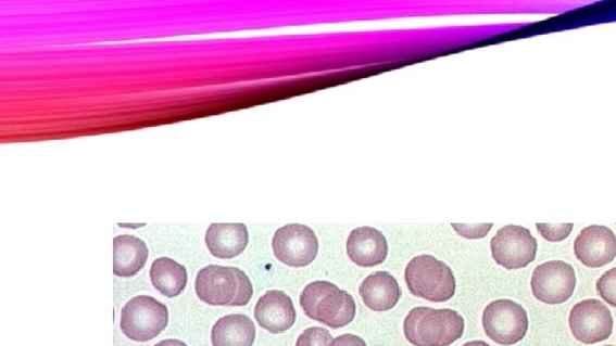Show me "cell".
I'll return each mask as SVG.
<instances>
[{"mask_svg":"<svg viewBox=\"0 0 616 346\" xmlns=\"http://www.w3.org/2000/svg\"><path fill=\"white\" fill-rule=\"evenodd\" d=\"M465 321L453 309L417 307L403 322V333L414 346H450L462 338Z\"/></svg>","mask_w":616,"mask_h":346,"instance_id":"1","label":"cell"},{"mask_svg":"<svg viewBox=\"0 0 616 346\" xmlns=\"http://www.w3.org/2000/svg\"><path fill=\"white\" fill-rule=\"evenodd\" d=\"M196 293L209 306L243 307L252 299L253 286L239 268L212 265L198 272Z\"/></svg>","mask_w":616,"mask_h":346,"instance_id":"2","label":"cell"},{"mask_svg":"<svg viewBox=\"0 0 616 346\" xmlns=\"http://www.w3.org/2000/svg\"><path fill=\"white\" fill-rule=\"evenodd\" d=\"M300 305L311 320L335 330L349 326L356 316L352 295L329 281L311 282L301 294Z\"/></svg>","mask_w":616,"mask_h":346,"instance_id":"3","label":"cell"},{"mask_svg":"<svg viewBox=\"0 0 616 346\" xmlns=\"http://www.w3.org/2000/svg\"><path fill=\"white\" fill-rule=\"evenodd\" d=\"M405 280L410 293L425 300L444 303L456 294V279L451 268L429 254L410 260Z\"/></svg>","mask_w":616,"mask_h":346,"instance_id":"4","label":"cell"},{"mask_svg":"<svg viewBox=\"0 0 616 346\" xmlns=\"http://www.w3.org/2000/svg\"><path fill=\"white\" fill-rule=\"evenodd\" d=\"M168 324V309L152 296L139 295L127 302L122 312L123 333L130 341H153Z\"/></svg>","mask_w":616,"mask_h":346,"instance_id":"5","label":"cell"},{"mask_svg":"<svg viewBox=\"0 0 616 346\" xmlns=\"http://www.w3.org/2000/svg\"><path fill=\"white\" fill-rule=\"evenodd\" d=\"M481 322L487 336L505 346L521 342L529 329L527 310L510 299H499L488 305Z\"/></svg>","mask_w":616,"mask_h":346,"instance_id":"6","label":"cell"},{"mask_svg":"<svg viewBox=\"0 0 616 346\" xmlns=\"http://www.w3.org/2000/svg\"><path fill=\"white\" fill-rule=\"evenodd\" d=\"M576 286L575 268L564 260H550L536 267L530 280L535 298L549 306H558L568 302L575 294Z\"/></svg>","mask_w":616,"mask_h":346,"instance_id":"7","label":"cell"},{"mask_svg":"<svg viewBox=\"0 0 616 346\" xmlns=\"http://www.w3.org/2000/svg\"><path fill=\"white\" fill-rule=\"evenodd\" d=\"M538 244L536 238L521 226L508 225L491 240L494 262L506 270H520L535 262Z\"/></svg>","mask_w":616,"mask_h":346,"instance_id":"8","label":"cell"},{"mask_svg":"<svg viewBox=\"0 0 616 346\" xmlns=\"http://www.w3.org/2000/svg\"><path fill=\"white\" fill-rule=\"evenodd\" d=\"M273 251L282 265L306 267L317 257L318 240L309 226L290 223L275 232Z\"/></svg>","mask_w":616,"mask_h":346,"instance_id":"9","label":"cell"},{"mask_svg":"<svg viewBox=\"0 0 616 346\" xmlns=\"http://www.w3.org/2000/svg\"><path fill=\"white\" fill-rule=\"evenodd\" d=\"M569 326L578 342L592 345L612 336L614 319L603 302L587 299L571 308Z\"/></svg>","mask_w":616,"mask_h":346,"instance_id":"10","label":"cell"},{"mask_svg":"<svg viewBox=\"0 0 616 346\" xmlns=\"http://www.w3.org/2000/svg\"><path fill=\"white\" fill-rule=\"evenodd\" d=\"M575 254L580 264L601 268L616 258V236L606 226L593 225L580 231L575 242Z\"/></svg>","mask_w":616,"mask_h":346,"instance_id":"11","label":"cell"},{"mask_svg":"<svg viewBox=\"0 0 616 346\" xmlns=\"http://www.w3.org/2000/svg\"><path fill=\"white\" fill-rule=\"evenodd\" d=\"M254 319L268 333L280 334L293 326L297 312L289 295L280 291H271L259 299L254 308Z\"/></svg>","mask_w":616,"mask_h":346,"instance_id":"12","label":"cell"},{"mask_svg":"<svg viewBox=\"0 0 616 346\" xmlns=\"http://www.w3.org/2000/svg\"><path fill=\"white\" fill-rule=\"evenodd\" d=\"M347 254L359 267L379 266L388 257L387 239L377 229L359 228L347 240Z\"/></svg>","mask_w":616,"mask_h":346,"instance_id":"13","label":"cell"},{"mask_svg":"<svg viewBox=\"0 0 616 346\" xmlns=\"http://www.w3.org/2000/svg\"><path fill=\"white\" fill-rule=\"evenodd\" d=\"M248 240L250 236L244 223H212L204 238L212 256L219 259L238 257L246 251Z\"/></svg>","mask_w":616,"mask_h":346,"instance_id":"14","label":"cell"},{"mask_svg":"<svg viewBox=\"0 0 616 346\" xmlns=\"http://www.w3.org/2000/svg\"><path fill=\"white\" fill-rule=\"evenodd\" d=\"M361 299L375 312L391 310L401 299V287L391 273L379 271L367 277L360 286Z\"/></svg>","mask_w":616,"mask_h":346,"instance_id":"15","label":"cell"},{"mask_svg":"<svg viewBox=\"0 0 616 346\" xmlns=\"http://www.w3.org/2000/svg\"><path fill=\"white\" fill-rule=\"evenodd\" d=\"M150 252L139 238L120 235L113 239V273L117 278H133L143 270Z\"/></svg>","mask_w":616,"mask_h":346,"instance_id":"16","label":"cell"},{"mask_svg":"<svg viewBox=\"0 0 616 346\" xmlns=\"http://www.w3.org/2000/svg\"><path fill=\"white\" fill-rule=\"evenodd\" d=\"M256 341V326L250 317L229 315L219 319L212 328L214 346H252Z\"/></svg>","mask_w":616,"mask_h":346,"instance_id":"17","label":"cell"},{"mask_svg":"<svg viewBox=\"0 0 616 346\" xmlns=\"http://www.w3.org/2000/svg\"><path fill=\"white\" fill-rule=\"evenodd\" d=\"M150 274L153 286L167 298H176L186 291L188 282L186 267L172 258L155 259Z\"/></svg>","mask_w":616,"mask_h":346,"instance_id":"18","label":"cell"},{"mask_svg":"<svg viewBox=\"0 0 616 346\" xmlns=\"http://www.w3.org/2000/svg\"><path fill=\"white\" fill-rule=\"evenodd\" d=\"M573 229H575V225L573 223H537L538 232H540L541 236L550 243H561L563 240L568 239Z\"/></svg>","mask_w":616,"mask_h":346,"instance_id":"19","label":"cell"},{"mask_svg":"<svg viewBox=\"0 0 616 346\" xmlns=\"http://www.w3.org/2000/svg\"><path fill=\"white\" fill-rule=\"evenodd\" d=\"M332 336L327 329L310 328L304 330L296 346H330Z\"/></svg>","mask_w":616,"mask_h":346,"instance_id":"20","label":"cell"},{"mask_svg":"<svg viewBox=\"0 0 616 346\" xmlns=\"http://www.w3.org/2000/svg\"><path fill=\"white\" fill-rule=\"evenodd\" d=\"M598 293L608 306L616 308V267L598 280Z\"/></svg>","mask_w":616,"mask_h":346,"instance_id":"21","label":"cell"},{"mask_svg":"<svg viewBox=\"0 0 616 346\" xmlns=\"http://www.w3.org/2000/svg\"><path fill=\"white\" fill-rule=\"evenodd\" d=\"M493 228V223L483 225H462L452 223V229L457 232L460 236L466 239H481L488 235Z\"/></svg>","mask_w":616,"mask_h":346,"instance_id":"22","label":"cell"},{"mask_svg":"<svg viewBox=\"0 0 616 346\" xmlns=\"http://www.w3.org/2000/svg\"><path fill=\"white\" fill-rule=\"evenodd\" d=\"M330 346H367L364 338L352 334L338 336L332 341Z\"/></svg>","mask_w":616,"mask_h":346,"instance_id":"23","label":"cell"},{"mask_svg":"<svg viewBox=\"0 0 616 346\" xmlns=\"http://www.w3.org/2000/svg\"><path fill=\"white\" fill-rule=\"evenodd\" d=\"M154 346H188V345L181 341H175V338H168V341L160 342Z\"/></svg>","mask_w":616,"mask_h":346,"instance_id":"24","label":"cell"},{"mask_svg":"<svg viewBox=\"0 0 616 346\" xmlns=\"http://www.w3.org/2000/svg\"><path fill=\"white\" fill-rule=\"evenodd\" d=\"M463 346H491V345H490V344H487V343H485V342L478 341V342H469V343H466V344H464Z\"/></svg>","mask_w":616,"mask_h":346,"instance_id":"25","label":"cell"},{"mask_svg":"<svg viewBox=\"0 0 616 346\" xmlns=\"http://www.w3.org/2000/svg\"><path fill=\"white\" fill-rule=\"evenodd\" d=\"M606 346H614V345H606Z\"/></svg>","mask_w":616,"mask_h":346,"instance_id":"26","label":"cell"}]
</instances>
